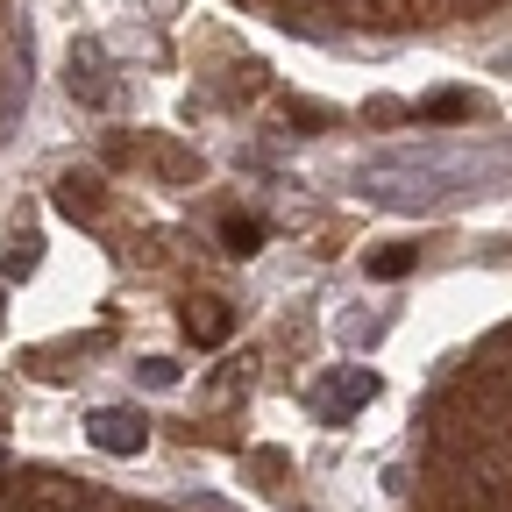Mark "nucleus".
I'll return each instance as SVG.
<instances>
[{
  "label": "nucleus",
  "mask_w": 512,
  "mask_h": 512,
  "mask_svg": "<svg viewBox=\"0 0 512 512\" xmlns=\"http://www.w3.org/2000/svg\"><path fill=\"white\" fill-rule=\"evenodd\" d=\"M456 8H498V0H456Z\"/></svg>",
  "instance_id": "obj_11"
},
{
  "label": "nucleus",
  "mask_w": 512,
  "mask_h": 512,
  "mask_svg": "<svg viewBox=\"0 0 512 512\" xmlns=\"http://www.w3.org/2000/svg\"><path fill=\"white\" fill-rule=\"evenodd\" d=\"M306 399H313L320 420H349V413H363V406L377 399V377H370V370H335V377H320Z\"/></svg>",
  "instance_id": "obj_1"
},
{
  "label": "nucleus",
  "mask_w": 512,
  "mask_h": 512,
  "mask_svg": "<svg viewBox=\"0 0 512 512\" xmlns=\"http://www.w3.org/2000/svg\"><path fill=\"white\" fill-rule=\"evenodd\" d=\"M470 107H477V100H470V93H441V100H427V107H420V114H427V121H463V114H470Z\"/></svg>",
  "instance_id": "obj_9"
},
{
  "label": "nucleus",
  "mask_w": 512,
  "mask_h": 512,
  "mask_svg": "<svg viewBox=\"0 0 512 512\" xmlns=\"http://www.w3.org/2000/svg\"><path fill=\"white\" fill-rule=\"evenodd\" d=\"M228 328H235V320H228V306H200V313H185V335L192 342H200V349H214V342H228Z\"/></svg>",
  "instance_id": "obj_6"
},
{
  "label": "nucleus",
  "mask_w": 512,
  "mask_h": 512,
  "mask_svg": "<svg viewBox=\"0 0 512 512\" xmlns=\"http://www.w3.org/2000/svg\"><path fill=\"white\" fill-rule=\"evenodd\" d=\"M93 505L100 498L86 484H72V477H50V470L22 477V512H93Z\"/></svg>",
  "instance_id": "obj_2"
},
{
  "label": "nucleus",
  "mask_w": 512,
  "mask_h": 512,
  "mask_svg": "<svg viewBox=\"0 0 512 512\" xmlns=\"http://www.w3.org/2000/svg\"><path fill=\"white\" fill-rule=\"evenodd\" d=\"M57 207L72 214V221H93V214H100V178L64 171V178H57Z\"/></svg>",
  "instance_id": "obj_5"
},
{
  "label": "nucleus",
  "mask_w": 512,
  "mask_h": 512,
  "mask_svg": "<svg viewBox=\"0 0 512 512\" xmlns=\"http://www.w3.org/2000/svg\"><path fill=\"white\" fill-rule=\"evenodd\" d=\"M413 271V249H377L370 256V278H406Z\"/></svg>",
  "instance_id": "obj_10"
},
{
  "label": "nucleus",
  "mask_w": 512,
  "mask_h": 512,
  "mask_svg": "<svg viewBox=\"0 0 512 512\" xmlns=\"http://www.w3.org/2000/svg\"><path fill=\"white\" fill-rule=\"evenodd\" d=\"M86 434H93V448H107V456H136V448L150 441V427H143L136 413H121V406H100V413L86 420Z\"/></svg>",
  "instance_id": "obj_3"
},
{
  "label": "nucleus",
  "mask_w": 512,
  "mask_h": 512,
  "mask_svg": "<svg viewBox=\"0 0 512 512\" xmlns=\"http://www.w3.org/2000/svg\"><path fill=\"white\" fill-rule=\"evenodd\" d=\"M72 93H79L86 107H107V100H114V86H107V57H100V43H79V50H72Z\"/></svg>",
  "instance_id": "obj_4"
},
{
  "label": "nucleus",
  "mask_w": 512,
  "mask_h": 512,
  "mask_svg": "<svg viewBox=\"0 0 512 512\" xmlns=\"http://www.w3.org/2000/svg\"><path fill=\"white\" fill-rule=\"evenodd\" d=\"M221 242H228V256H249V249H264V221H221Z\"/></svg>",
  "instance_id": "obj_7"
},
{
  "label": "nucleus",
  "mask_w": 512,
  "mask_h": 512,
  "mask_svg": "<svg viewBox=\"0 0 512 512\" xmlns=\"http://www.w3.org/2000/svg\"><path fill=\"white\" fill-rule=\"evenodd\" d=\"M36 249H43V242H36V235L22 228V235H8V249H0V264H8V271L22 278V271H36Z\"/></svg>",
  "instance_id": "obj_8"
}]
</instances>
